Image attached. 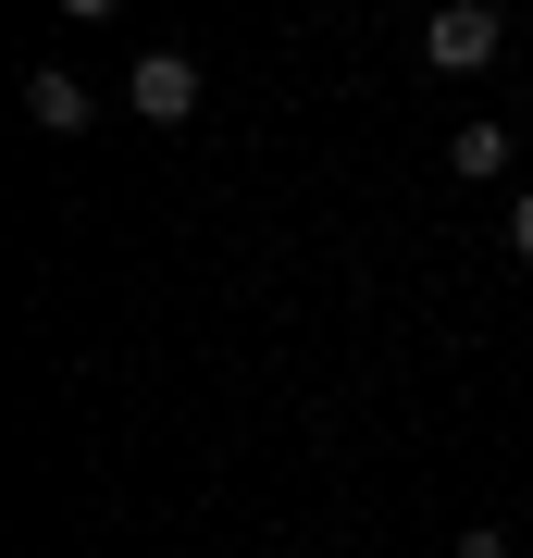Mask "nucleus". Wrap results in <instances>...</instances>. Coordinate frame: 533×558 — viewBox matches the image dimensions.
<instances>
[{
    "label": "nucleus",
    "mask_w": 533,
    "mask_h": 558,
    "mask_svg": "<svg viewBox=\"0 0 533 558\" xmlns=\"http://www.w3.org/2000/svg\"><path fill=\"white\" fill-rule=\"evenodd\" d=\"M496 38H509V13H496V0H447V13L422 25V62H435V75H484Z\"/></svg>",
    "instance_id": "obj_1"
},
{
    "label": "nucleus",
    "mask_w": 533,
    "mask_h": 558,
    "mask_svg": "<svg viewBox=\"0 0 533 558\" xmlns=\"http://www.w3.org/2000/svg\"><path fill=\"white\" fill-rule=\"evenodd\" d=\"M124 100H137L149 124H186V112H198V62H186V50H149L137 75H124Z\"/></svg>",
    "instance_id": "obj_2"
},
{
    "label": "nucleus",
    "mask_w": 533,
    "mask_h": 558,
    "mask_svg": "<svg viewBox=\"0 0 533 558\" xmlns=\"http://www.w3.org/2000/svg\"><path fill=\"white\" fill-rule=\"evenodd\" d=\"M87 112H99V100L62 75V62H50V75H25V124H38V137H87Z\"/></svg>",
    "instance_id": "obj_3"
},
{
    "label": "nucleus",
    "mask_w": 533,
    "mask_h": 558,
    "mask_svg": "<svg viewBox=\"0 0 533 558\" xmlns=\"http://www.w3.org/2000/svg\"><path fill=\"white\" fill-rule=\"evenodd\" d=\"M447 174H459V186H496V174H509V124H484V112H472V124L447 137Z\"/></svg>",
    "instance_id": "obj_4"
},
{
    "label": "nucleus",
    "mask_w": 533,
    "mask_h": 558,
    "mask_svg": "<svg viewBox=\"0 0 533 558\" xmlns=\"http://www.w3.org/2000/svg\"><path fill=\"white\" fill-rule=\"evenodd\" d=\"M459 558H521V546L496 534V521H472V534H459Z\"/></svg>",
    "instance_id": "obj_5"
},
{
    "label": "nucleus",
    "mask_w": 533,
    "mask_h": 558,
    "mask_svg": "<svg viewBox=\"0 0 533 558\" xmlns=\"http://www.w3.org/2000/svg\"><path fill=\"white\" fill-rule=\"evenodd\" d=\"M509 248L533 260V186H521V199H509Z\"/></svg>",
    "instance_id": "obj_6"
}]
</instances>
